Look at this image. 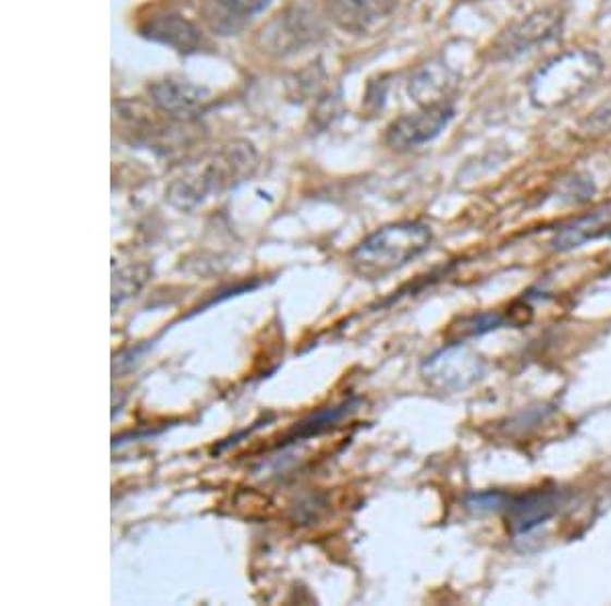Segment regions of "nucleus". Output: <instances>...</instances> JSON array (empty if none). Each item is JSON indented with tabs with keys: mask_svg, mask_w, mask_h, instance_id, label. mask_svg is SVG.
<instances>
[{
	"mask_svg": "<svg viewBox=\"0 0 611 606\" xmlns=\"http://www.w3.org/2000/svg\"><path fill=\"white\" fill-rule=\"evenodd\" d=\"M599 240H611V210L608 208L583 215L571 223L563 225L550 241V247L564 254Z\"/></svg>",
	"mask_w": 611,
	"mask_h": 606,
	"instance_id": "nucleus-11",
	"label": "nucleus"
},
{
	"mask_svg": "<svg viewBox=\"0 0 611 606\" xmlns=\"http://www.w3.org/2000/svg\"><path fill=\"white\" fill-rule=\"evenodd\" d=\"M142 35L178 51H194L203 44L196 25L180 15L151 16L143 23Z\"/></svg>",
	"mask_w": 611,
	"mask_h": 606,
	"instance_id": "nucleus-12",
	"label": "nucleus"
},
{
	"mask_svg": "<svg viewBox=\"0 0 611 606\" xmlns=\"http://www.w3.org/2000/svg\"><path fill=\"white\" fill-rule=\"evenodd\" d=\"M318 23L308 11L292 7L273 16L257 35L261 51L276 58L292 56L316 41Z\"/></svg>",
	"mask_w": 611,
	"mask_h": 606,
	"instance_id": "nucleus-7",
	"label": "nucleus"
},
{
	"mask_svg": "<svg viewBox=\"0 0 611 606\" xmlns=\"http://www.w3.org/2000/svg\"><path fill=\"white\" fill-rule=\"evenodd\" d=\"M456 84L459 78L453 70L439 62H432L414 74V78L410 81V95L414 96V100L420 107L451 102V95L455 93Z\"/></svg>",
	"mask_w": 611,
	"mask_h": 606,
	"instance_id": "nucleus-13",
	"label": "nucleus"
},
{
	"mask_svg": "<svg viewBox=\"0 0 611 606\" xmlns=\"http://www.w3.org/2000/svg\"><path fill=\"white\" fill-rule=\"evenodd\" d=\"M486 360L463 341H451L424 360L423 378L442 392H459L486 376Z\"/></svg>",
	"mask_w": 611,
	"mask_h": 606,
	"instance_id": "nucleus-5",
	"label": "nucleus"
},
{
	"mask_svg": "<svg viewBox=\"0 0 611 606\" xmlns=\"http://www.w3.org/2000/svg\"><path fill=\"white\" fill-rule=\"evenodd\" d=\"M603 62L596 51L566 49L540 65L530 78L534 107L552 111L587 93L601 76Z\"/></svg>",
	"mask_w": 611,
	"mask_h": 606,
	"instance_id": "nucleus-2",
	"label": "nucleus"
},
{
	"mask_svg": "<svg viewBox=\"0 0 611 606\" xmlns=\"http://www.w3.org/2000/svg\"><path fill=\"white\" fill-rule=\"evenodd\" d=\"M217 2L222 11H227L229 15L236 16H252L261 13L271 0H212Z\"/></svg>",
	"mask_w": 611,
	"mask_h": 606,
	"instance_id": "nucleus-18",
	"label": "nucleus"
},
{
	"mask_svg": "<svg viewBox=\"0 0 611 606\" xmlns=\"http://www.w3.org/2000/svg\"><path fill=\"white\" fill-rule=\"evenodd\" d=\"M455 117V107L451 102L428 105L416 112L402 114L386 131V144L393 152H412L437 140Z\"/></svg>",
	"mask_w": 611,
	"mask_h": 606,
	"instance_id": "nucleus-6",
	"label": "nucleus"
},
{
	"mask_svg": "<svg viewBox=\"0 0 611 606\" xmlns=\"http://www.w3.org/2000/svg\"><path fill=\"white\" fill-rule=\"evenodd\" d=\"M564 27V13L559 7L536 9L510 23L491 46L493 62H508L530 49L557 39Z\"/></svg>",
	"mask_w": 611,
	"mask_h": 606,
	"instance_id": "nucleus-4",
	"label": "nucleus"
},
{
	"mask_svg": "<svg viewBox=\"0 0 611 606\" xmlns=\"http://www.w3.org/2000/svg\"><path fill=\"white\" fill-rule=\"evenodd\" d=\"M566 502V496L559 488H540L524 495H510L503 517L508 529L514 535L530 533L536 526L545 525L552 517H557Z\"/></svg>",
	"mask_w": 611,
	"mask_h": 606,
	"instance_id": "nucleus-8",
	"label": "nucleus"
},
{
	"mask_svg": "<svg viewBox=\"0 0 611 606\" xmlns=\"http://www.w3.org/2000/svg\"><path fill=\"white\" fill-rule=\"evenodd\" d=\"M432 241V229L420 221L383 225L353 247L349 264L363 280L377 282L424 256Z\"/></svg>",
	"mask_w": 611,
	"mask_h": 606,
	"instance_id": "nucleus-1",
	"label": "nucleus"
},
{
	"mask_svg": "<svg viewBox=\"0 0 611 606\" xmlns=\"http://www.w3.org/2000/svg\"><path fill=\"white\" fill-rule=\"evenodd\" d=\"M508 496L500 490H484V493H473L467 496L465 505L473 512H503Z\"/></svg>",
	"mask_w": 611,
	"mask_h": 606,
	"instance_id": "nucleus-17",
	"label": "nucleus"
},
{
	"mask_svg": "<svg viewBox=\"0 0 611 606\" xmlns=\"http://www.w3.org/2000/svg\"><path fill=\"white\" fill-rule=\"evenodd\" d=\"M398 9V0H327L330 21L353 35H376Z\"/></svg>",
	"mask_w": 611,
	"mask_h": 606,
	"instance_id": "nucleus-9",
	"label": "nucleus"
},
{
	"mask_svg": "<svg viewBox=\"0 0 611 606\" xmlns=\"http://www.w3.org/2000/svg\"><path fill=\"white\" fill-rule=\"evenodd\" d=\"M149 276V268L147 266H129L114 274L112 280V304L123 303L129 296H133L135 292L142 290L145 280Z\"/></svg>",
	"mask_w": 611,
	"mask_h": 606,
	"instance_id": "nucleus-16",
	"label": "nucleus"
},
{
	"mask_svg": "<svg viewBox=\"0 0 611 606\" xmlns=\"http://www.w3.org/2000/svg\"><path fill=\"white\" fill-rule=\"evenodd\" d=\"M257 152L247 142L222 145L217 154L204 161L198 172L178 178L170 186L168 196L175 207H196L210 194L235 189L236 184L257 170Z\"/></svg>",
	"mask_w": 611,
	"mask_h": 606,
	"instance_id": "nucleus-3",
	"label": "nucleus"
},
{
	"mask_svg": "<svg viewBox=\"0 0 611 606\" xmlns=\"http://www.w3.org/2000/svg\"><path fill=\"white\" fill-rule=\"evenodd\" d=\"M510 323H512L510 317L493 313V311L473 313V315L461 317L455 325H451L449 339L451 341H465V339H473V337L487 336V334H493L498 329L508 327Z\"/></svg>",
	"mask_w": 611,
	"mask_h": 606,
	"instance_id": "nucleus-15",
	"label": "nucleus"
},
{
	"mask_svg": "<svg viewBox=\"0 0 611 606\" xmlns=\"http://www.w3.org/2000/svg\"><path fill=\"white\" fill-rule=\"evenodd\" d=\"M149 96L159 111L180 121H190L198 117L210 102L208 88L182 78L156 82L154 86H149Z\"/></svg>",
	"mask_w": 611,
	"mask_h": 606,
	"instance_id": "nucleus-10",
	"label": "nucleus"
},
{
	"mask_svg": "<svg viewBox=\"0 0 611 606\" xmlns=\"http://www.w3.org/2000/svg\"><path fill=\"white\" fill-rule=\"evenodd\" d=\"M357 402H359L357 399L343 400V402H339L334 407L320 409V411H316L313 415L306 416L304 421L296 423V427L292 432L283 437L282 447L313 439V437H318L322 433H329L330 429L339 427V423H343L345 419H349L357 411Z\"/></svg>",
	"mask_w": 611,
	"mask_h": 606,
	"instance_id": "nucleus-14",
	"label": "nucleus"
}]
</instances>
